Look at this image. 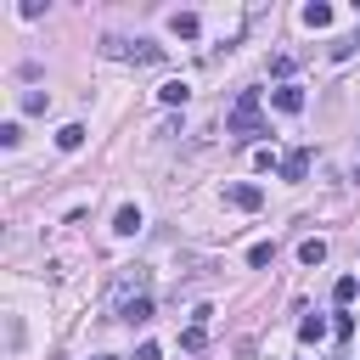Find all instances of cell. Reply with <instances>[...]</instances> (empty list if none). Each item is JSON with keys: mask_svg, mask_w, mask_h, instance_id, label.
Here are the masks:
<instances>
[{"mask_svg": "<svg viewBox=\"0 0 360 360\" xmlns=\"http://www.w3.org/2000/svg\"><path fill=\"white\" fill-rule=\"evenodd\" d=\"M112 231H118V236H135V231H141V208H135V202H124V208L112 214Z\"/></svg>", "mask_w": 360, "mask_h": 360, "instance_id": "9c48e42d", "label": "cell"}, {"mask_svg": "<svg viewBox=\"0 0 360 360\" xmlns=\"http://www.w3.org/2000/svg\"><path fill=\"white\" fill-rule=\"evenodd\" d=\"M304 22H309V28H326V22H332V6H304Z\"/></svg>", "mask_w": 360, "mask_h": 360, "instance_id": "2e32d148", "label": "cell"}, {"mask_svg": "<svg viewBox=\"0 0 360 360\" xmlns=\"http://www.w3.org/2000/svg\"><path fill=\"white\" fill-rule=\"evenodd\" d=\"M298 338H304V343H321V338H326V321H321V315H304V321H298Z\"/></svg>", "mask_w": 360, "mask_h": 360, "instance_id": "7c38bea8", "label": "cell"}, {"mask_svg": "<svg viewBox=\"0 0 360 360\" xmlns=\"http://www.w3.org/2000/svg\"><path fill=\"white\" fill-rule=\"evenodd\" d=\"M225 135H236V141H259V135H270L264 118H259V90H242V96H236V107L225 112Z\"/></svg>", "mask_w": 360, "mask_h": 360, "instance_id": "6da1fadb", "label": "cell"}, {"mask_svg": "<svg viewBox=\"0 0 360 360\" xmlns=\"http://www.w3.org/2000/svg\"><path fill=\"white\" fill-rule=\"evenodd\" d=\"M202 343H208V332H202V326H197V321H191V326H186V332H180V349H191V354H197V349H202Z\"/></svg>", "mask_w": 360, "mask_h": 360, "instance_id": "9a60e30c", "label": "cell"}, {"mask_svg": "<svg viewBox=\"0 0 360 360\" xmlns=\"http://www.w3.org/2000/svg\"><path fill=\"white\" fill-rule=\"evenodd\" d=\"M270 101H276V112H304V90H298V84H281V90H270Z\"/></svg>", "mask_w": 360, "mask_h": 360, "instance_id": "8992f818", "label": "cell"}, {"mask_svg": "<svg viewBox=\"0 0 360 360\" xmlns=\"http://www.w3.org/2000/svg\"><path fill=\"white\" fill-rule=\"evenodd\" d=\"M354 180H360V169H354Z\"/></svg>", "mask_w": 360, "mask_h": 360, "instance_id": "44dd1931", "label": "cell"}, {"mask_svg": "<svg viewBox=\"0 0 360 360\" xmlns=\"http://www.w3.org/2000/svg\"><path fill=\"white\" fill-rule=\"evenodd\" d=\"M45 107H51L45 90H22V112H45Z\"/></svg>", "mask_w": 360, "mask_h": 360, "instance_id": "e0dca14e", "label": "cell"}, {"mask_svg": "<svg viewBox=\"0 0 360 360\" xmlns=\"http://www.w3.org/2000/svg\"><path fill=\"white\" fill-rule=\"evenodd\" d=\"M304 174H309V152L298 146V152H287V158H281V180H304Z\"/></svg>", "mask_w": 360, "mask_h": 360, "instance_id": "ba28073f", "label": "cell"}, {"mask_svg": "<svg viewBox=\"0 0 360 360\" xmlns=\"http://www.w3.org/2000/svg\"><path fill=\"white\" fill-rule=\"evenodd\" d=\"M118 321H129V326L152 321V298H146V292H141V298H124V304H118Z\"/></svg>", "mask_w": 360, "mask_h": 360, "instance_id": "5b68a950", "label": "cell"}, {"mask_svg": "<svg viewBox=\"0 0 360 360\" xmlns=\"http://www.w3.org/2000/svg\"><path fill=\"white\" fill-rule=\"evenodd\" d=\"M270 259H276V248H270V242H253V248H248V264H253V270H264Z\"/></svg>", "mask_w": 360, "mask_h": 360, "instance_id": "5bb4252c", "label": "cell"}, {"mask_svg": "<svg viewBox=\"0 0 360 360\" xmlns=\"http://www.w3.org/2000/svg\"><path fill=\"white\" fill-rule=\"evenodd\" d=\"M22 141V124H0V146H17Z\"/></svg>", "mask_w": 360, "mask_h": 360, "instance_id": "d6986e66", "label": "cell"}, {"mask_svg": "<svg viewBox=\"0 0 360 360\" xmlns=\"http://www.w3.org/2000/svg\"><path fill=\"white\" fill-rule=\"evenodd\" d=\"M141 292H146V270L135 264V270H124V276L112 281V309H118L124 298H141Z\"/></svg>", "mask_w": 360, "mask_h": 360, "instance_id": "277c9868", "label": "cell"}, {"mask_svg": "<svg viewBox=\"0 0 360 360\" xmlns=\"http://www.w3.org/2000/svg\"><path fill=\"white\" fill-rule=\"evenodd\" d=\"M186 96H191V90H186V79H169V84H158V101H163V107H180Z\"/></svg>", "mask_w": 360, "mask_h": 360, "instance_id": "30bf717a", "label": "cell"}, {"mask_svg": "<svg viewBox=\"0 0 360 360\" xmlns=\"http://www.w3.org/2000/svg\"><path fill=\"white\" fill-rule=\"evenodd\" d=\"M135 360H158V343H141V349H135Z\"/></svg>", "mask_w": 360, "mask_h": 360, "instance_id": "ffe728a7", "label": "cell"}, {"mask_svg": "<svg viewBox=\"0 0 360 360\" xmlns=\"http://www.w3.org/2000/svg\"><path fill=\"white\" fill-rule=\"evenodd\" d=\"M298 259H304V264H321V259H326V242H321V236L298 242Z\"/></svg>", "mask_w": 360, "mask_h": 360, "instance_id": "4fadbf2b", "label": "cell"}, {"mask_svg": "<svg viewBox=\"0 0 360 360\" xmlns=\"http://www.w3.org/2000/svg\"><path fill=\"white\" fill-rule=\"evenodd\" d=\"M56 146H62V152H79V146H84V124H62V129H56Z\"/></svg>", "mask_w": 360, "mask_h": 360, "instance_id": "8fae6325", "label": "cell"}, {"mask_svg": "<svg viewBox=\"0 0 360 360\" xmlns=\"http://www.w3.org/2000/svg\"><path fill=\"white\" fill-rule=\"evenodd\" d=\"M101 56H112V62H141V68H158L169 51H163V45H152V39H124V34H107V39H101Z\"/></svg>", "mask_w": 360, "mask_h": 360, "instance_id": "7a4b0ae2", "label": "cell"}, {"mask_svg": "<svg viewBox=\"0 0 360 360\" xmlns=\"http://www.w3.org/2000/svg\"><path fill=\"white\" fill-rule=\"evenodd\" d=\"M225 202H231V208H242V214H253V208L264 202V191H259L253 180H236V186H225Z\"/></svg>", "mask_w": 360, "mask_h": 360, "instance_id": "3957f363", "label": "cell"}, {"mask_svg": "<svg viewBox=\"0 0 360 360\" xmlns=\"http://www.w3.org/2000/svg\"><path fill=\"white\" fill-rule=\"evenodd\" d=\"M169 28H174L180 39H197V34H202V17H197V11H174V17H169Z\"/></svg>", "mask_w": 360, "mask_h": 360, "instance_id": "52a82bcc", "label": "cell"}, {"mask_svg": "<svg viewBox=\"0 0 360 360\" xmlns=\"http://www.w3.org/2000/svg\"><path fill=\"white\" fill-rule=\"evenodd\" d=\"M354 292H360V281H354V276H338V287H332V298H338V304H349Z\"/></svg>", "mask_w": 360, "mask_h": 360, "instance_id": "ac0fdd59", "label": "cell"}]
</instances>
